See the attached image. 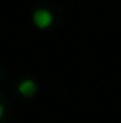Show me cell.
Listing matches in <instances>:
<instances>
[{
    "label": "cell",
    "instance_id": "obj_1",
    "mask_svg": "<svg viewBox=\"0 0 121 123\" xmlns=\"http://www.w3.org/2000/svg\"><path fill=\"white\" fill-rule=\"evenodd\" d=\"M52 22H53V15H52L50 10H46V8H37V10L33 12V23H35L38 28H46V27H50Z\"/></svg>",
    "mask_w": 121,
    "mask_h": 123
},
{
    "label": "cell",
    "instance_id": "obj_2",
    "mask_svg": "<svg viewBox=\"0 0 121 123\" xmlns=\"http://www.w3.org/2000/svg\"><path fill=\"white\" fill-rule=\"evenodd\" d=\"M18 93L23 95V97H27V98H32L37 93V83L33 82V80H30V78L20 82V85H18Z\"/></svg>",
    "mask_w": 121,
    "mask_h": 123
},
{
    "label": "cell",
    "instance_id": "obj_3",
    "mask_svg": "<svg viewBox=\"0 0 121 123\" xmlns=\"http://www.w3.org/2000/svg\"><path fill=\"white\" fill-rule=\"evenodd\" d=\"M3 113H5V108H3V105L0 103V120L3 118Z\"/></svg>",
    "mask_w": 121,
    "mask_h": 123
}]
</instances>
